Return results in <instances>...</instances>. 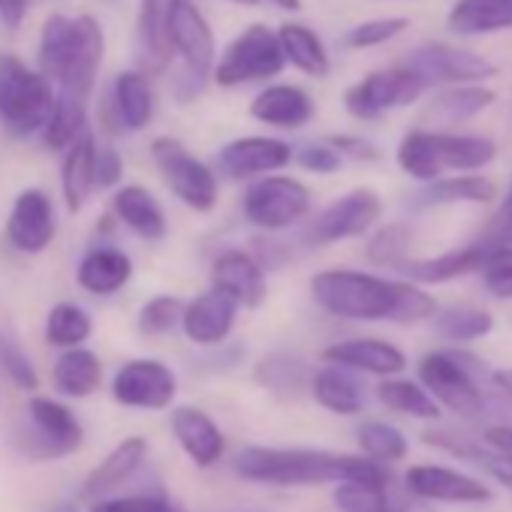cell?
Wrapping results in <instances>:
<instances>
[{"label": "cell", "mask_w": 512, "mask_h": 512, "mask_svg": "<svg viewBox=\"0 0 512 512\" xmlns=\"http://www.w3.org/2000/svg\"><path fill=\"white\" fill-rule=\"evenodd\" d=\"M94 157H97V139L91 130H85L67 151L61 163V190L64 205L70 214L82 211L85 202L94 193Z\"/></svg>", "instance_id": "obj_29"}, {"label": "cell", "mask_w": 512, "mask_h": 512, "mask_svg": "<svg viewBox=\"0 0 512 512\" xmlns=\"http://www.w3.org/2000/svg\"><path fill=\"white\" fill-rule=\"evenodd\" d=\"M253 377H256V383H260L266 392H272L278 398H299L305 389H311L314 371L299 356L272 353V356H266L260 365H256Z\"/></svg>", "instance_id": "obj_36"}, {"label": "cell", "mask_w": 512, "mask_h": 512, "mask_svg": "<svg viewBox=\"0 0 512 512\" xmlns=\"http://www.w3.org/2000/svg\"><path fill=\"white\" fill-rule=\"evenodd\" d=\"M52 383L67 398H88L103 383V362L97 353H91L85 347L64 350L52 368Z\"/></svg>", "instance_id": "obj_34"}, {"label": "cell", "mask_w": 512, "mask_h": 512, "mask_svg": "<svg viewBox=\"0 0 512 512\" xmlns=\"http://www.w3.org/2000/svg\"><path fill=\"white\" fill-rule=\"evenodd\" d=\"M124 178V160L115 148H97L94 157V190H109Z\"/></svg>", "instance_id": "obj_55"}, {"label": "cell", "mask_w": 512, "mask_h": 512, "mask_svg": "<svg viewBox=\"0 0 512 512\" xmlns=\"http://www.w3.org/2000/svg\"><path fill=\"white\" fill-rule=\"evenodd\" d=\"M178 380L169 365L157 359H133L118 368L112 398L133 410H166L175 401Z\"/></svg>", "instance_id": "obj_15"}, {"label": "cell", "mask_w": 512, "mask_h": 512, "mask_svg": "<svg viewBox=\"0 0 512 512\" xmlns=\"http://www.w3.org/2000/svg\"><path fill=\"white\" fill-rule=\"evenodd\" d=\"M79 287L91 296H112L133 278V260L118 247H91L79 263Z\"/></svg>", "instance_id": "obj_28"}, {"label": "cell", "mask_w": 512, "mask_h": 512, "mask_svg": "<svg viewBox=\"0 0 512 512\" xmlns=\"http://www.w3.org/2000/svg\"><path fill=\"white\" fill-rule=\"evenodd\" d=\"M422 440L428 446H437V449L455 455V458H467L470 464L482 467L485 473L500 479L506 488H512V458L509 455H500L488 446H479V443H473V437H461L455 431H437L434 428V431H425Z\"/></svg>", "instance_id": "obj_35"}, {"label": "cell", "mask_w": 512, "mask_h": 512, "mask_svg": "<svg viewBox=\"0 0 512 512\" xmlns=\"http://www.w3.org/2000/svg\"><path fill=\"white\" fill-rule=\"evenodd\" d=\"M184 302L178 296H154L139 311V332L142 335H166L181 326Z\"/></svg>", "instance_id": "obj_48"}, {"label": "cell", "mask_w": 512, "mask_h": 512, "mask_svg": "<svg viewBox=\"0 0 512 512\" xmlns=\"http://www.w3.org/2000/svg\"><path fill=\"white\" fill-rule=\"evenodd\" d=\"M314 100L305 88L299 85H266L260 94L250 100V118L278 127V130H299L314 121Z\"/></svg>", "instance_id": "obj_21"}, {"label": "cell", "mask_w": 512, "mask_h": 512, "mask_svg": "<svg viewBox=\"0 0 512 512\" xmlns=\"http://www.w3.org/2000/svg\"><path fill=\"white\" fill-rule=\"evenodd\" d=\"M169 7L172 0H139L136 16V61L139 70L148 73H166L172 64L169 49Z\"/></svg>", "instance_id": "obj_23"}, {"label": "cell", "mask_w": 512, "mask_h": 512, "mask_svg": "<svg viewBox=\"0 0 512 512\" xmlns=\"http://www.w3.org/2000/svg\"><path fill=\"white\" fill-rule=\"evenodd\" d=\"M232 4H241V7H256L260 0H232Z\"/></svg>", "instance_id": "obj_60"}, {"label": "cell", "mask_w": 512, "mask_h": 512, "mask_svg": "<svg viewBox=\"0 0 512 512\" xmlns=\"http://www.w3.org/2000/svg\"><path fill=\"white\" fill-rule=\"evenodd\" d=\"M85 440V428L76 419V413L46 395H34L25 407L22 422L13 431V443L16 449L43 464V461H58L73 455Z\"/></svg>", "instance_id": "obj_7"}, {"label": "cell", "mask_w": 512, "mask_h": 512, "mask_svg": "<svg viewBox=\"0 0 512 512\" xmlns=\"http://www.w3.org/2000/svg\"><path fill=\"white\" fill-rule=\"evenodd\" d=\"M293 160L305 169V172H314V175H332L341 169V154L329 145V142H308L302 145L299 151H293Z\"/></svg>", "instance_id": "obj_52"}, {"label": "cell", "mask_w": 512, "mask_h": 512, "mask_svg": "<svg viewBox=\"0 0 512 512\" xmlns=\"http://www.w3.org/2000/svg\"><path fill=\"white\" fill-rule=\"evenodd\" d=\"M479 244H485V247H512V187L503 196L500 208L488 217Z\"/></svg>", "instance_id": "obj_53"}, {"label": "cell", "mask_w": 512, "mask_h": 512, "mask_svg": "<svg viewBox=\"0 0 512 512\" xmlns=\"http://www.w3.org/2000/svg\"><path fill=\"white\" fill-rule=\"evenodd\" d=\"M446 28L458 37L512 31V0H455Z\"/></svg>", "instance_id": "obj_30"}, {"label": "cell", "mask_w": 512, "mask_h": 512, "mask_svg": "<svg viewBox=\"0 0 512 512\" xmlns=\"http://www.w3.org/2000/svg\"><path fill=\"white\" fill-rule=\"evenodd\" d=\"M494 383L506 392V395H512V368H506V371H497L494 374Z\"/></svg>", "instance_id": "obj_58"}, {"label": "cell", "mask_w": 512, "mask_h": 512, "mask_svg": "<svg viewBox=\"0 0 512 512\" xmlns=\"http://www.w3.org/2000/svg\"><path fill=\"white\" fill-rule=\"evenodd\" d=\"M175 512H184V509H181V506H175Z\"/></svg>", "instance_id": "obj_61"}, {"label": "cell", "mask_w": 512, "mask_h": 512, "mask_svg": "<svg viewBox=\"0 0 512 512\" xmlns=\"http://www.w3.org/2000/svg\"><path fill=\"white\" fill-rule=\"evenodd\" d=\"M470 356L458 353H428L419 359V380L437 407H446L458 416L476 419L485 413V395L473 377Z\"/></svg>", "instance_id": "obj_9"}, {"label": "cell", "mask_w": 512, "mask_h": 512, "mask_svg": "<svg viewBox=\"0 0 512 512\" xmlns=\"http://www.w3.org/2000/svg\"><path fill=\"white\" fill-rule=\"evenodd\" d=\"M380 211H383L380 196L368 187H356V190L344 193L341 199H335L329 208H323L311 220L305 238L317 247H326V244H335L344 238L365 235L380 220Z\"/></svg>", "instance_id": "obj_14"}, {"label": "cell", "mask_w": 512, "mask_h": 512, "mask_svg": "<svg viewBox=\"0 0 512 512\" xmlns=\"http://www.w3.org/2000/svg\"><path fill=\"white\" fill-rule=\"evenodd\" d=\"M235 473L260 485H326V482H389V470L371 458L338 455L323 449L247 446L235 455Z\"/></svg>", "instance_id": "obj_1"}, {"label": "cell", "mask_w": 512, "mask_h": 512, "mask_svg": "<svg viewBox=\"0 0 512 512\" xmlns=\"http://www.w3.org/2000/svg\"><path fill=\"white\" fill-rule=\"evenodd\" d=\"M410 28L407 19H398V16H389V19H368L356 28H350L344 34V46L353 49V52H365V49H377V46H386L392 40H398L404 31Z\"/></svg>", "instance_id": "obj_47"}, {"label": "cell", "mask_w": 512, "mask_h": 512, "mask_svg": "<svg viewBox=\"0 0 512 512\" xmlns=\"http://www.w3.org/2000/svg\"><path fill=\"white\" fill-rule=\"evenodd\" d=\"M91 317L73 302H61L46 317V341L61 350H76L91 338Z\"/></svg>", "instance_id": "obj_41"}, {"label": "cell", "mask_w": 512, "mask_h": 512, "mask_svg": "<svg viewBox=\"0 0 512 512\" xmlns=\"http://www.w3.org/2000/svg\"><path fill=\"white\" fill-rule=\"evenodd\" d=\"M169 49L178 70L172 73V97L178 103H193L211 82L217 61V43L208 19L196 0H172L169 7Z\"/></svg>", "instance_id": "obj_3"}, {"label": "cell", "mask_w": 512, "mask_h": 512, "mask_svg": "<svg viewBox=\"0 0 512 512\" xmlns=\"http://www.w3.org/2000/svg\"><path fill=\"white\" fill-rule=\"evenodd\" d=\"M479 272L494 299H512V247H488Z\"/></svg>", "instance_id": "obj_49"}, {"label": "cell", "mask_w": 512, "mask_h": 512, "mask_svg": "<svg viewBox=\"0 0 512 512\" xmlns=\"http://www.w3.org/2000/svg\"><path fill=\"white\" fill-rule=\"evenodd\" d=\"M157 112V97L151 76L142 70H124L115 76L109 97H106V121L115 124V130L139 133L154 121Z\"/></svg>", "instance_id": "obj_18"}, {"label": "cell", "mask_w": 512, "mask_h": 512, "mask_svg": "<svg viewBox=\"0 0 512 512\" xmlns=\"http://www.w3.org/2000/svg\"><path fill=\"white\" fill-rule=\"evenodd\" d=\"M335 503L344 512H407V506L392 497L389 482H341Z\"/></svg>", "instance_id": "obj_40"}, {"label": "cell", "mask_w": 512, "mask_h": 512, "mask_svg": "<svg viewBox=\"0 0 512 512\" xmlns=\"http://www.w3.org/2000/svg\"><path fill=\"white\" fill-rule=\"evenodd\" d=\"M172 434L184 455L196 467H214L226 449L223 431L214 425V419L199 407H175L172 410Z\"/></svg>", "instance_id": "obj_25"}, {"label": "cell", "mask_w": 512, "mask_h": 512, "mask_svg": "<svg viewBox=\"0 0 512 512\" xmlns=\"http://www.w3.org/2000/svg\"><path fill=\"white\" fill-rule=\"evenodd\" d=\"M377 398L398 413L416 419H440V407L434 404V398L413 380H386L377 386Z\"/></svg>", "instance_id": "obj_43"}, {"label": "cell", "mask_w": 512, "mask_h": 512, "mask_svg": "<svg viewBox=\"0 0 512 512\" xmlns=\"http://www.w3.org/2000/svg\"><path fill=\"white\" fill-rule=\"evenodd\" d=\"M323 359L329 365L347 368V371H365V374H377V377H392L401 374L407 365V356L389 344V341H377V338H350V341H338L332 347L323 350Z\"/></svg>", "instance_id": "obj_24"}, {"label": "cell", "mask_w": 512, "mask_h": 512, "mask_svg": "<svg viewBox=\"0 0 512 512\" xmlns=\"http://www.w3.org/2000/svg\"><path fill=\"white\" fill-rule=\"evenodd\" d=\"M284 67L287 61L281 55L278 34L269 25H250L238 37H232L229 46L220 52L211 70V82L226 91L253 82L269 85L275 76H281Z\"/></svg>", "instance_id": "obj_8"}, {"label": "cell", "mask_w": 512, "mask_h": 512, "mask_svg": "<svg viewBox=\"0 0 512 512\" xmlns=\"http://www.w3.org/2000/svg\"><path fill=\"white\" fill-rule=\"evenodd\" d=\"M58 232L55 205L46 190L28 187L16 196L10 220H7V238L19 253H43Z\"/></svg>", "instance_id": "obj_17"}, {"label": "cell", "mask_w": 512, "mask_h": 512, "mask_svg": "<svg viewBox=\"0 0 512 512\" xmlns=\"http://www.w3.org/2000/svg\"><path fill=\"white\" fill-rule=\"evenodd\" d=\"M311 296L332 317L377 323L395 320L401 281H386L368 272L329 269L311 278Z\"/></svg>", "instance_id": "obj_4"}, {"label": "cell", "mask_w": 512, "mask_h": 512, "mask_svg": "<svg viewBox=\"0 0 512 512\" xmlns=\"http://www.w3.org/2000/svg\"><path fill=\"white\" fill-rule=\"evenodd\" d=\"M275 34H278L281 55L287 64H293L299 73H305L311 79L329 76V70H332L329 52H326V43L320 40L317 31H311L308 25H299V22H287Z\"/></svg>", "instance_id": "obj_32"}, {"label": "cell", "mask_w": 512, "mask_h": 512, "mask_svg": "<svg viewBox=\"0 0 512 512\" xmlns=\"http://www.w3.org/2000/svg\"><path fill=\"white\" fill-rule=\"evenodd\" d=\"M52 512H79V509H76V503H58Z\"/></svg>", "instance_id": "obj_59"}, {"label": "cell", "mask_w": 512, "mask_h": 512, "mask_svg": "<svg viewBox=\"0 0 512 512\" xmlns=\"http://www.w3.org/2000/svg\"><path fill=\"white\" fill-rule=\"evenodd\" d=\"M151 157L166 187L193 211H211L217 205V175L208 163L193 157L178 139L157 136L151 142Z\"/></svg>", "instance_id": "obj_10"}, {"label": "cell", "mask_w": 512, "mask_h": 512, "mask_svg": "<svg viewBox=\"0 0 512 512\" xmlns=\"http://www.w3.org/2000/svg\"><path fill=\"white\" fill-rule=\"evenodd\" d=\"M88 512H175V503L157 494H130V497H109L88 506Z\"/></svg>", "instance_id": "obj_50"}, {"label": "cell", "mask_w": 512, "mask_h": 512, "mask_svg": "<svg viewBox=\"0 0 512 512\" xmlns=\"http://www.w3.org/2000/svg\"><path fill=\"white\" fill-rule=\"evenodd\" d=\"M311 395L320 407L338 416H356L365 410V386L362 380L338 365H326L311 377Z\"/></svg>", "instance_id": "obj_31"}, {"label": "cell", "mask_w": 512, "mask_h": 512, "mask_svg": "<svg viewBox=\"0 0 512 512\" xmlns=\"http://www.w3.org/2000/svg\"><path fill=\"white\" fill-rule=\"evenodd\" d=\"M293 163V148L272 136H241L220 148L217 172L229 181H256Z\"/></svg>", "instance_id": "obj_16"}, {"label": "cell", "mask_w": 512, "mask_h": 512, "mask_svg": "<svg viewBox=\"0 0 512 512\" xmlns=\"http://www.w3.org/2000/svg\"><path fill=\"white\" fill-rule=\"evenodd\" d=\"M422 94L425 82L407 64H398L389 70L368 73L362 82L350 85L344 94V106L359 121H377L392 109L413 106Z\"/></svg>", "instance_id": "obj_12"}, {"label": "cell", "mask_w": 512, "mask_h": 512, "mask_svg": "<svg viewBox=\"0 0 512 512\" xmlns=\"http://www.w3.org/2000/svg\"><path fill=\"white\" fill-rule=\"evenodd\" d=\"M214 290L229 296L238 308H260L269 296L266 272L247 250H223L211 266Z\"/></svg>", "instance_id": "obj_19"}, {"label": "cell", "mask_w": 512, "mask_h": 512, "mask_svg": "<svg viewBox=\"0 0 512 512\" xmlns=\"http://www.w3.org/2000/svg\"><path fill=\"white\" fill-rule=\"evenodd\" d=\"M88 130V103L76 97L55 94V109L49 124L43 127V145L49 151H67Z\"/></svg>", "instance_id": "obj_39"}, {"label": "cell", "mask_w": 512, "mask_h": 512, "mask_svg": "<svg viewBox=\"0 0 512 512\" xmlns=\"http://www.w3.org/2000/svg\"><path fill=\"white\" fill-rule=\"evenodd\" d=\"M497 196V184L485 175H455V178H437L422 190V205H458V202H476L485 205Z\"/></svg>", "instance_id": "obj_38"}, {"label": "cell", "mask_w": 512, "mask_h": 512, "mask_svg": "<svg viewBox=\"0 0 512 512\" xmlns=\"http://www.w3.org/2000/svg\"><path fill=\"white\" fill-rule=\"evenodd\" d=\"M485 446L500 452V455H509L512 458V425H494L485 431Z\"/></svg>", "instance_id": "obj_57"}, {"label": "cell", "mask_w": 512, "mask_h": 512, "mask_svg": "<svg viewBox=\"0 0 512 512\" xmlns=\"http://www.w3.org/2000/svg\"><path fill=\"white\" fill-rule=\"evenodd\" d=\"M491 326H494L491 314L470 305H452L434 314V329L446 341H479L491 332Z\"/></svg>", "instance_id": "obj_42"}, {"label": "cell", "mask_w": 512, "mask_h": 512, "mask_svg": "<svg viewBox=\"0 0 512 512\" xmlns=\"http://www.w3.org/2000/svg\"><path fill=\"white\" fill-rule=\"evenodd\" d=\"M413 241V229L407 223H389L383 229H377V235L368 241V260L374 266H401L407 260V250Z\"/></svg>", "instance_id": "obj_45"}, {"label": "cell", "mask_w": 512, "mask_h": 512, "mask_svg": "<svg viewBox=\"0 0 512 512\" xmlns=\"http://www.w3.org/2000/svg\"><path fill=\"white\" fill-rule=\"evenodd\" d=\"M437 314V302L434 296H428L425 290H419L416 284H404L401 281V296H398V314L395 323H419Z\"/></svg>", "instance_id": "obj_51"}, {"label": "cell", "mask_w": 512, "mask_h": 512, "mask_svg": "<svg viewBox=\"0 0 512 512\" xmlns=\"http://www.w3.org/2000/svg\"><path fill=\"white\" fill-rule=\"evenodd\" d=\"M103 52H106V40L94 16L52 13L40 31L37 70L49 79L52 88H58L55 94L88 103L100 76Z\"/></svg>", "instance_id": "obj_2"}, {"label": "cell", "mask_w": 512, "mask_h": 512, "mask_svg": "<svg viewBox=\"0 0 512 512\" xmlns=\"http://www.w3.org/2000/svg\"><path fill=\"white\" fill-rule=\"evenodd\" d=\"M404 64L425 82L431 85H482L497 76V67L482 58L473 49H461L452 43H425L413 49Z\"/></svg>", "instance_id": "obj_13"}, {"label": "cell", "mask_w": 512, "mask_h": 512, "mask_svg": "<svg viewBox=\"0 0 512 512\" xmlns=\"http://www.w3.org/2000/svg\"><path fill=\"white\" fill-rule=\"evenodd\" d=\"M28 4H31V0H0V25L10 28V31L22 28Z\"/></svg>", "instance_id": "obj_56"}, {"label": "cell", "mask_w": 512, "mask_h": 512, "mask_svg": "<svg viewBox=\"0 0 512 512\" xmlns=\"http://www.w3.org/2000/svg\"><path fill=\"white\" fill-rule=\"evenodd\" d=\"M494 100H497V94L491 88H482V85L446 88L428 103L425 118L437 121V124H461V121H470L479 112H485Z\"/></svg>", "instance_id": "obj_37"}, {"label": "cell", "mask_w": 512, "mask_h": 512, "mask_svg": "<svg viewBox=\"0 0 512 512\" xmlns=\"http://www.w3.org/2000/svg\"><path fill=\"white\" fill-rule=\"evenodd\" d=\"M488 247L485 244H464L440 256H428V260H404L398 272L410 278L413 284H446L455 278H464L470 272H479Z\"/></svg>", "instance_id": "obj_27"}, {"label": "cell", "mask_w": 512, "mask_h": 512, "mask_svg": "<svg viewBox=\"0 0 512 512\" xmlns=\"http://www.w3.org/2000/svg\"><path fill=\"white\" fill-rule=\"evenodd\" d=\"M0 371H4V377L10 383H16L25 392H37L40 389V374H37L31 356L7 332H0Z\"/></svg>", "instance_id": "obj_46"}, {"label": "cell", "mask_w": 512, "mask_h": 512, "mask_svg": "<svg viewBox=\"0 0 512 512\" xmlns=\"http://www.w3.org/2000/svg\"><path fill=\"white\" fill-rule=\"evenodd\" d=\"M145 455H148V443H145V437H127V440H121L88 476H85V482H82V488H79V500H85V503H97V500H103V494H109L112 488H118V485H124L139 467H142V461H145Z\"/></svg>", "instance_id": "obj_26"}, {"label": "cell", "mask_w": 512, "mask_h": 512, "mask_svg": "<svg viewBox=\"0 0 512 512\" xmlns=\"http://www.w3.org/2000/svg\"><path fill=\"white\" fill-rule=\"evenodd\" d=\"M235 317H238V305L229 296H223L220 290H208V293L196 296L190 305H184L181 329H184L187 341H193L199 347H217L229 338Z\"/></svg>", "instance_id": "obj_22"}, {"label": "cell", "mask_w": 512, "mask_h": 512, "mask_svg": "<svg viewBox=\"0 0 512 512\" xmlns=\"http://www.w3.org/2000/svg\"><path fill=\"white\" fill-rule=\"evenodd\" d=\"M244 217L266 232H281L311 211V190L290 175L256 178L241 199Z\"/></svg>", "instance_id": "obj_11"}, {"label": "cell", "mask_w": 512, "mask_h": 512, "mask_svg": "<svg viewBox=\"0 0 512 512\" xmlns=\"http://www.w3.org/2000/svg\"><path fill=\"white\" fill-rule=\"evenodd\" d=\"M112 208L118 214V220L124 226H130L136 235L148 238V241H160L166 235V214L163 205L139 184H124L115 199Z\"/></svg>", "instance_id": "obj_33"}, {"label": "cell", "mask_w": 512, "mask_h": 512, "mask_svg": "<svg viewBox=\"0 0 512 512\" xmlns=\"http://www.w3.org/2000/svg\"><path fill=\"white\" fill-rule=\"evenodd\" d=\"M356 437H359L365 458H371L377 464H392V461H401L407 455V437L389 422L368 419L359 425Z\"/></svg>", "instance_id": "obj_44"}, {"label": "cell", "mask_w": 512, "mask_h": 512, "mask_svg": "<svg viewBox=\"0 0 512 512\" xmlns=\"http://www.w3.org/2000/svg\"><path fill=\"white\" fill-rule=\"evenodd\" d=\"M55 109V88L19 55H0V127L13 139L43 133Z\"/></svg>", "instance_id": "obj_6"}, {"label": "cell", "mask_w": 512, "mask_h": 512, "mask_svg": "<svg viewBox=\"0 0 512 512\" xmlns=\"http://www.w3.org/2000/svg\"><path fill=\"white\" fill-rule=\"evenodd\" d=\"M497 157V145L485 136H455L410 130L398 145V166L416 181H437L446 169L476 172Z\"/></svg>", "instance_id": "obj_5"}, {"label": "cell", "mask_w": 512, "mask_h": 512, "mask_svg": "<svg viewBox=\"0 0 512 512\" xmlns=\"http://www.w3.org/2000/svg\"><path fill=\"white\" fill-rule=\"evenodd\" d=\"M338 154H341V160H356V163H377L380 157H383V151L371 142V139H365V136H350V133H338V136H329L326 139Z\"/></svg>", "instance_id": "obj_54"}, {"label": "cell", "mask_w": 512, "mask_h": 512, "mask_svg": "<svg viewBox=\"0 0 512 512\" xmlns=\"http://www.w3.org/2000/svg\"><path fill=\"white\" fill-rule=\"evenodd\" d=\"M404 485L410 494L422 500H443V503H485L491 500V488L482 485L479 479L437 467V464H416L404 473Z\"/></svg>", "instance_id": "obj_20"}]
</instances>
